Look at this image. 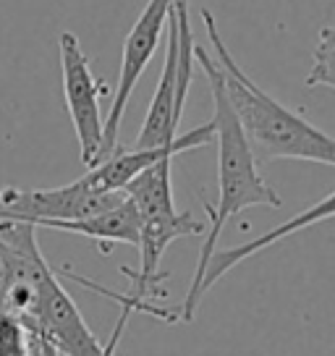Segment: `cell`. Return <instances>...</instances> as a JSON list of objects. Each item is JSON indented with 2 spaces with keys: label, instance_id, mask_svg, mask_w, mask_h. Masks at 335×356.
I'll use <instances>...</instances> for the list:
<instances>
[{
  "label": "cell",
  "instance_id": "cell-1",
  "mask_svg": "<svg viewBox=\"0 0 335 356\" xmlns=\"http://www.w3.org/2000/svg\"><path fill=\"white\" fill-rule=\"evenodd\" d=\"M194 58H197V63L204 71V76L210 81V92H213V129L215 145H218V189L220 191H218V204L215 207H210L207 202L202 200L204 210L210 215V234L204 236V241H202L199 262H197L189 293H186L183 307H181V320L183 323H191L194 314H197V307L202 301V278H204L207 262H210L215 246H218V238L223 234L225 222L236 218L246 207H280L283 204V200L275 194V189H270L262 173H259L257 155H254L252 145L246 142L244 129H241V123H238L234 108H231V102H228L223 92L218 60H213L210 53L204 47H197V44H194Z\"/></svg>",
  "mask_w": 335,
  "mask_h": 356
},
{
  "label": "cell",
  "instance_id": "cell-2",
  "mask_svg": "<svg viewBox=\"0 0 335 356\" xmlns=\"http://www.w3.org/2000/svg\"><path fill=\"white\" fill-rule=\"evenodd\" d=\"M202 24L218 56L225 97L231 102L254 155L268 160H307L335 168V136L320 131L299 113L288 111L275 97H270L257 81H252L225 47L215 16L207 8H202Z\"/></svg>",
  "mask_w": 335,
  "mask_h": 356
},
{
  "label": "cell",
  "instance_id": "cell-3",
  "mask_svg": "<svg viewBox=\"0 0 335 356\" xmlns=\"http://www.w3.org/2000/svg\"><path fill=\"white\" fill-rule=\"evenodd\" d=\"M191 60H194V40L189 29V0H173L168 13L165 66L157 81L155 97L147 108L142 131L136 136V149L165 147L176 136L189 95Z\"/></svg>",
  "mask_w": 335,
  "mask_h": 356
},
{
  "label": "cell",
  "instance_id": "cell-4",
  "mask_svg": "<svg viewBox=\"0 0 335 356\" xmlns=\"http://www.w3.org/2000/svg\"><path fill=\"white\" fill-rule=\"evenodd\" d=\"M126 191H102L81 176L56 189H0L3 218H19L42 228L53 220H81L115 207Z\"/></svg>",
  "mask_w": 335,
  "mask_h": 356
},
{
  "label": "cell",
  "instance_id": "cell-5",
  "mask_svg": "<svg viewBox=\"0 0 335 356\" xmlns=\"http://www.w3.org/2000/svg\"><path fill=\"white\" fill-rule=\"evenodd\" d=\"M60 47V71H63V97L76 131L81 163L87 168L97 165L102 157V111L100 95L105 92L90 68V58L84 56L76 34L63 32L58 40Z\"/></svg>",
  "mask_w": 335,
  "mask_h": 356
},
{
  "label": "cell",
  "instance_id": "cell-6",
  "mask_svg": "<svg viewBox=\"0 0 335 356\" xmlns=\"http://www.w3.org/2000/svg\"><path fill=\"white\" fill-rule=\"evenodd\" d=\"M173 0H149L145 11L139 13L131 32L126 34L121 56V71H118V84H115V97H113L111 113L105 115V129H102V157L115 152V142H118V131H121L123 113L129 108L131 92L139 84V79L149 66V60L155 58V50L160 44L163 29L168 24V13H170Z\"/></svg>",
  "mask_w": 335,
  "mask_h": 356
},
{
  "label": "cell",
  "instance_id": "cell-7",
  "mask_svg": "<svg viewBox=\"0 0 335 356\" xmlns=\"http://www.w3.org/2000/svg\"><path fill=\"white\" fill-rule=\"evenodd\" d=\"M215 142V129L213 121L199 126V129H191L186 134H176L165 147H149V149H115L111 155L100 160L97 165H92L84 176L90 178L92 186H97L102 191H123L126 184L136 178L142 170L152 168L160 160H173L179 157L181 152H191V149H199V147H207Z\"/></svg>",
  "mask_w": 335,
  "mask_h": 356
},
{
  "label": "cell",
  "instance_id": "cell-8",
  "mask_svg": "<svg viewBox=\"0 0 335 356\" xmlns=\"http://www.w3.org/2000/svg\"><path fill=\"white\" fill-rule=\"evenodd\" d=\"M330 218H335V191L333 194H327L325 200H320L314 207H309V210H304V212H299V215H293L291 220L280 222L278 228L268 231L265 236H257V238H252V241H246V244L234 246V249H225V252H213L210 262H207V270H204V278H202L199 296H204L218 280L223 278L228 270H234L236 265H241L244 259L259 254V252L268 249V246L278 244V241H283L286 236L299 234V231H304V228L317 225V222H322V220H330Z\"/></svg>",
  "mask_w": 335,
  "mask_h": 356
},
{
  "label": "cell",
  "instance_id": "cell-9",
  "mask_svg": "<svg viewBox=\"0 0 335 356\" xmlns=\"http://www.w3.org/2000/svg\"><path fill=\"white\" fill-rule=\"evenodd\" d=\"M139 212L126 197L118 202L115 207L92 215V218H81V220H53L45 222L42 228H53V231H63V234L87 236L92 241H100L102 249L111 244H139Z\"/></svg>",
  "mask_w": 335,
  "mask_h": 356
},
{
  "label": "cell",
  "instance_id": "cell-10",
  "mask_svg": "<svg viewBox=\"0 0 335 356\" xmlns=\"http://www.w3.org/2000/svg\"><path fill=\"white\" fill-rule=\"evenodd\" d=\"M0 356H40V338L13 312H0Z\"/></svg>",
  "mask_w": 335,
  "mask_h": 356
},
{
  "label": "cell",
  "instance_id": "cell-11",
  "mask_svg": "<svg viewBox=\"0 0 335 356\" xmlns=\"http://www.w3.org/2000/svg\"><path fill=\"white\" fill-rule=\"evenodd\" d=\"M307 87L335 89V26H325L314 47V63L307 76Z\"/></svg>",
  "mask_w": 335,
  "mask_h": 356
},
{
  "label": "cell",
  "instance_id": "cell-12",
  "mask_svg": "<svg viewBox=\"0 0 335 356\" xmlns=\"http://www.w3.org/2000/svg\"><path fill=\"white\" fill-rule=\"evenodd\" d=\"M40 356H60V354H58L56 348L47 343V341H42V338H40Z\"/></svg>",
  "mask_w": 335,
  "mask_h": 356
}]
</instances>
